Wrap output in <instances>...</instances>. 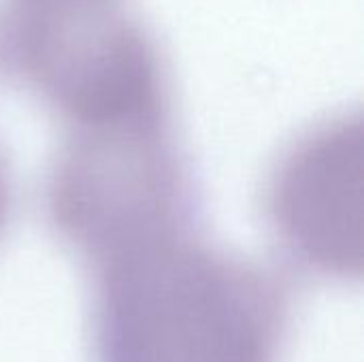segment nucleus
Listing matches in <instances>:
<instances>
[{"label":"nucleus","instance_id":"obj_2","mask_svg":"<svg viewBox=\"0 0 364 362\" xmlns=\"http://www.w3.org/2000/svg\"><path fill=\"white\" fill-rule=\"evenodd\" d=\"M183 207L166 122L77 128L49 181L53 224L94 267L181 233Z\"/></svg>","mask_w":364,"mask_h":362},{"label":"nucleus","instance_id":"obj_4","mask_svg":"<svg viewBox=\"0 0 364 362\" xmlns=\"http://www.w3.org/2000/svg\"><path fill=\"white\" fill-rule=\"evenodd\" d=\"M9 205H11V190H9V181H6V173L4 166L0 162V230L6 222L9 215Z\"/></svg>","mask_w":364,"mask_h":362},{"label":"nucleus","instance_id":"obj_3","mask_svg":"<svg viewBox=\"0 0 364 362\" xmlns=\"http://www.w3.org/2000/svg\"><path fill=\"white\" fill-rule=\"evenodd\" d=\"M363 132L341 122L318 130L279 164L269 213L284 247L337 277L363 271Z\"/></svg>","mask_w":364,"mask_h":362},{"label":"nucleus","instance_id":"obj_1","mask_svg":"<svg viewBox=\"0 0 364 362\" xmlns=\"http://www.w3.org/2000/svg\"><path fill=\"white\" fill-rule=\"evenodd\" d=\"M98 362H275L286 297L258 265L175 233L96 267Z\"/></svg>","mask_w":364,"mask_h":362}]
</instances>
